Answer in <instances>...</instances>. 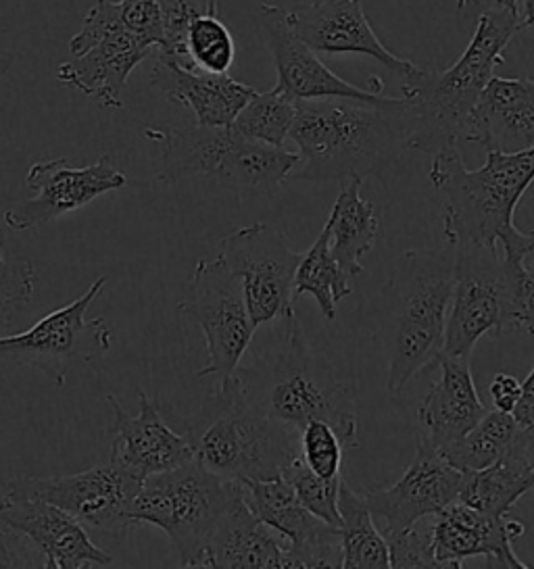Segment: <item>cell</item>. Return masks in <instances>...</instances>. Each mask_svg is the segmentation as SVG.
<instances>
[{"instance_id": "1", "label": "cell", "mask_w": 534, "mask_h": 569, "mask_svg": "<svg viewBox=\"0 0 534 569\" xmlns=\"http://www.w3.org/2000/svg\"><path fill=\"white\" fill-rule=\"evenodd\" d=\"M428 178L443 202L449 247H497L514 261L534 251L533 230L522 232L514 223L517 202L534 182V147L488 151L478 169H467L457 147H449L434 152Z\"/></svg>"}, {"instance_id": "2", "label": "cell", "mask_w": 534, "mask_h": 569, "mask_svg": "<svg viewBox=\"0 0 534 569\" xmlns=\"http://www.w3.org/2000/svg\"><path fill=\"white\" fill-rule=\"evenodd\" d=\"M290 138L299 163L288 180L347 182L380 176L407 149L405 99L297 101Z\"/></svg>"}, {"instance_id": "3", "label": "cell", "mask_w": 534, "mask_h": 569, "mask_svg": "<svg viewBox=\"0 0 534 569\" xmlns=\"http://www.w3.org/2000/svg\"><path fill=\"white\" fill-rule=\"evenodd\" d=\"M520 30L516 9L495 4L478 19L476 32L453 68H416L400 78L409 151L434 154L469 138L478 99Z\"/></svg>"}, {"instance_id": "4", "label": "cell", "mask_w": 534, "mask_h": 569, "mask_svg": "<svg viewBox=\"0 0 534 569\" xmlns=\"http://www.w3.org/2000/svg\"><path fill=\"white\" fill-rule=\"evenodd\" d=\"M238 382L249 401L267 418L297 432L312 421L330 423L345 449L359 447L355 390L333 363L309 342L299 318H284L276 351L245 369H236Z\"/></svg>"}, {"instance_id": "5", "label": "cell", "mask_w": 534, "mask_h": 569, "mask_svg": "<svg viewBox=\"0 0 534 569\" xmlns=\"http://www.w3.org/2000/svg\"><path fill=\"white\" fill-rule=\"evenodd\" d=\"M453 290V252L405 251L380 290L386 386L400 395L417 373L436 368L445 345Z\"/></svg>"}, {"instance_id": "6", "label": "cell", "mask_w": 534, "mask_h": 569, "mask_svg": "<svg viewBox=\"0 0 534 569\" xmlns=\"http://www.w3.org/2000/svg\"><path fill=\"white\" fill-rule=\"evenodd\" d=\"M195 461L233 482L280 478L299 455V435L255 407L238 376L221 380L216 392L186 421Z\"/></svg>"}, {"instance_id": "7", "label": "cell", "mask_w": 534, "mask_h": 569, "mask_svg": "<svg viewBox=\"0 0 534 569\" xmlns=\"http://www.w3.org/2000/svg\"><path fill=\"white\" fill-rule=\"evenodd\" d=\"M145 136L161 147L157 180L178 184L195 176L214 178L236 199L269 197L297 168L299 154L280 147H269L226 128H152Z\"/></svg>"}, {"instance_id": "8", "label": "cell", "mask_w": 534, "mask_h": 569, "mask_svg": "<svg viewBox=\"0 0 534 569\" xmlns=\"http://www.w3.org/2000/svg\"><path fill=\"white\" fill-rule=\"evenodd\" d=\"M238 495V482L190 461L147 478L134 497L130 518L134 526L164 530L182 568H207L211 540Z\"/></svg>"}, {"instance_id": "9", "label": "cell", "mask_w": 534, "mask_h": 569, "mask_svg": "<svg viewBox=\"0 0 534 569\" xmlns=\"http://www.w3.org/2000/svg\"><path fill=\"white\" fill-rule=\"evenodd\" d=\"M512 261L497 247L453 249V290L443 355L472 359L483 336L510 330Z\"/></svg>"}, {"instance_id": "10", "label": "cell", "mask_w": 534, "mask_h": 569, "mask_svg": "<svg viewBox=\"0 0 534 569\" xmlns=\"http://www.w3.org/2000/svg\"><path fill=\"white\" fill-rule=\"evenodd\" d=\"M107 276L95 280L76 301L38 319L21 335L0 336V366L40 369L57 386L66 385L69 371L102 359L113 349V336L102 318L86 319Z\"/></svg>"}, {"instance_id": "11", "label": "cell", "mask_w": 534, "mask_h": 569, "mask_svg": "<svg viewBox=\"0 0 534 569\" xmlns=\"http://www.w3.org/2000/svg\"><path fill=\"white\" fill-rule=\"evenodd\" d=\"M69 52L73 59L57 69L59 82L95 99L102 109H121L128 78L149 49L126 30L119 2L97 0L82 30L69 40Z\"/></svg>"}, {"instance_id": "12", "label": "cell", "mask_w": 534, "mask_h": 569, "mask_svg": "<svg viewBox=\"0 0 534 569\" xmlns=\"http://www.w3.org/2000/svg\"><path fill=\"white\" fill-rule=\"evenodd\" d=\"M190 284V299L180 302L178 311L195 319L205 335L207 363L197 376L228 380L240 368L257 332L243 286L221 257L200 259Z\"/></svg>"}, {"instance_id": "13", "label": "cell", "mask_w": 534, "mask_h": 569, "mask_svg": "<svg viewBox=\"0 0 534 569\" xmlns=\"http://www.w3.org/2000/svg\"><path fill=\"white\" fill-rule=\"evenodd\" d=\"M221 261L243 286L250 321L261 328L295 313V273L303 252L269 223H253L221 238Z\"/></svg>"}, {"instance_id": "14", "label": "cell", "mask_w": 534, "mask_h": 569, "mask_svg": "<svg viewBox=\"0 0 534 569\" xmlns=\"http://www.w3.org/2000/svg\"><path fill=\"white\" fill-rule=\"evenodd\" d=\"M140 486L142 480L109 457L105 463L73 476L16 478L7 485V490L40 497L57 505L83 526L116 536L136 528L130 509Z\"/></svg>"}, {"instance_id": "15", "label": "cell", "mask_w": 534, "mask_h": 569, "mask_svg": "<svg viewBox=\"0 0 534 569\" xmlns=\"http://www.w3.org/2000/svg\"><path fill=\"white\" fill-rule=\"evenodd\" d=\"M126 186L128 178L111 157H100L86 168H73L67 159L38 161L26 176V188L36 197L7 209L2 219L13 232H28Z\"/></svg>"}, {"instance_id": "16", "label": "cell", "mask_w": 534, "mask_h": 569, "mask_svg": "<svg viewBox=\"0 0 534 569\" xmlns=\"http://www.w3.org/2000/svg\"><path fill=\"white\" fill-rule=\"evenodd\" d=\"M238 485L255 518L286 542L293 569L343 566L340 530L307 511L284 476Z\"/></svg>"}, {"instance_id": "17", "label": "cell", "mask_w": 534, "mask_h": 569, "mask_svg": "<svg viewBox=\"0 0 534 569\" xmlns=\"http://www.w3.org/2000/svg\"><path fill=\"white\" fill-rule=\"evenodd\" d=\"M462 480L464 473L419 435L416 457L399 482L383 490H367L364 499L372 516L383 521V535H399L419 519L433 518L457 502Z\"/></svg>"}, {"instance_id": "18", "label": "cell", "mask_w": 534, "mask_h": 569, "mask_svg": "<svg viewBox=\"0 0 534 569\" xmlns=\"http://www.w3.org/2000/svg\"><path fill=\"white\" fill-rule=\"evenodd\" d=\"M0 526L21 536L40 555L44 568H107L113 557L102 551L83 523L40 497L9 492L0 499Z\"/></svg>"}, {"instance_id": "19", "label": "cell", "mask_w": 534, "mask_h": 569, "mask_svg": "<svg viewBox=\"0 0 534 569\" xmlns=\"http://www.w3.org/2000/svg\"><path fill=\"white\" fill-rule=\"evenodd\" d=\"M257 16L261 23V34L278 71L276 88H280L290 99H353L364 102H384L388 99L367 88L349 84L326 68V63L317 59V52L312 51L297 36L290 21V11L280 4L259 2Z\"/></svg>"}, {"instance_id": "20", "label": "cell", "mask_w": 534, "mask_h": 569, "mask_svg": "<svg viewBox=\"0 0 534 569\" xmlns=\"http://www.w3.org/2000/svg\"><path fill=\"white\" fill-rule=\"evenodd\" d=\"M526 535L516 519L491 518L453 502L431 518V549L438 569L464 568L466 559L483 557L484 568L531 569L516 552L514 542Z\"/></svg>"}, {"instance_id": "21", "label": "cell", "mask_w": 534, "mask_h": 569, "mask_svg": "<svg viewBox=\"0 0 534 569\" xmlns=\"http://www.w3.org/2000/svg\"><path fill=\"white\" fill-rule=\"evenodd\" d=\"M290 21L300 40L317 54H366L400 78L417 68L384 47L369 26L364 0H307L290 11Z\"/></svg>"}, {"instance_id": "22", "label": "cell", "mask_w": 534, "mask_h": 569, "mask_svg": "<svg viewBox=\"0 0 534 569\" xmlns=\"http://www.w3.org/2000/svg\"><path fill=\"white\" fill-rule=\"evenodd\" d=\"M138 413L130 416L116 397H109V405L116 416V436L111 455L138 480L180 468L195 461V452L184 435H176L161 418L155 399L142 388H136Z\"/></svg>"}, {"instance_id": "23", "label": "cell", "mask_w": 534, "mask_h": 569, "mask_svg": "<svg viewBox=\"0 0 534 569\" xmlns=\"http://www.w3.org/2000/svg\"><path fill=\"white\" fill-rule=\"evenodd\" d=\"M155 86L167 101L188 109L199 126L226 128L257 92L228 73H209L202 69H186L157 57L150 73Z\"/></svg>"}, {"instance_id": "24", "label": "cell", "mask_w": 534, "mask_h": 569, "mask_svg": "<svg viewBox=\"0 0 534 569\" xmlns=\"http://www.w3.org/2000/svg\"><path fill=\"white\" fill-rule=\"evenodd\" d=\"M436 366L441 380L424 397L417 419L422 436L441 452L467 435L484 418L486 407L478 397L469 359L441 355Z\"/></svg>"}, {"instance_id": "25", "label": "cell", "mask_w": 534, "mask_h": 569, "mask_svg": "<svg viewBox=\"0 0 534 569\" xmlns=\"http://www.w3.org/2000/svg\"><path fill=\"white\" fill-rule=\"evenodd\" d=\"M467 142L484 151L517 152L534 147V80L493 76L472 116Z\"/></svg>"}, {"instance_id": "26", "label": "cell", "mask_w": 534, "mask_h": 569, "mask_svg": "<svg viewBox=\"0 0 534 569\" xmlns=\"http://www.w3.org/2000/svg\"><path fill=\"white\" fill-rule=\"evenodd\" d=\"M207 568L288 569L293 561L283 538L255 518L238 495L211 540Z\"/></svg>"}, {"instance_id": "27", "label": "cell", "mask_w": 534, "mask_h": 569, "mask_svg": "<svg viewBox=\"0 0 534 569\" xmlns=\"http://www.w3.org/2000/svg\"><path fill=\"white\" fill-rule=\"evenodd\" d=\"M526 451L528 445H522L500 461L464 473L457 502L491 518H505L526 492L534 490V463Z\"/></svg>"}, {"instance_id": "28", "label": "cell", "mask_w": 534, "mask_h": 569, "mask_svg": "<svg viewBox=\"0 0 534 569\" xmlns=\"http://www.w3.org/2000/svg\"><path fill=\"white\" fill-rule=\"evenodd\" d=\"M362 184L364 180L359 178L347 180L328 213L330 252L350 278L364 271V257L372 251L380 232L374 204L362 199Z\"/></svg>"}, {"instance_id": "29", "label": "cell", "mask_w": 534, "mask_h": 569, "mask_svg": "<svg viewBox=\"0 0 534 569\" xmlns=\"http://www.w3.org/2000/svg\"><path fill=\"white\" fill-rule=\"evenodd\" d=\"M533 442L534 436L526 432L512 413L495 409L486 411L484 418L467 435L441 451V455L453 468L467 473L500 461L503 455L516 447H531Z\"/></svg>"}, {"instance_id": "30", "label": "cell", "mask_w": 534, "mask_h": 569, "mask_svg": "<svg viewBox=\"0 0 534 569\" xmlns=\"http://www.w3.org/2000/svg\"><path fill=\"white\" fill-rule=\"evenodd\" d=\"M338 513H340V549L345 569H388L390 552L383 532L376 528L374 516L367 507L364 495L350 488L343 478L338 490Z\"/></svg>"}, {"instance_id": "31", "label": "cell", "mask_w": 534, "mask_h": 569, "mask_svg": "<svg viewBox=\"0 0 534 569\" xmlns=\"http://www.w3.org/2000/svg\"><path fill=\"white\" fill-rule=\"evenodd\" d=\"M350 280L353 278L338 266L330 252V221L326 219L312 249L300 257L295 273V299L303 295L314 297L317 307L322 309V316L333 321L338 302L345 301L353 292Z\"/></svg>"}, {"instance_id": "32", "label": "cell", "mask_w": 534, "mask_h": 569, "mask_svg": "<svg viewBox=\"0 0 534 569\" xmlns=\"http://www.w3.org/2000/svg\"><path fill=\"white\" fill-rule=\"evenodd\" d=\"M295 118L297 101L274 86L267 92H255L250 97L234 119L233 128L250 140L283 149L284 142L290 138Z\"/></svg>"}, {"instance_id": "33", "label": "cell", "mask_w": 534, "mask_h": 569, "mask_svg": "<svg viewBox=\"0 0 534 569\" xmlns=\"http://www.w3.org/2000/svg\"><path fill=\"white\" fill-rule=\"evenodd\" d=\"M192 66L209 73H228L234 66L236 44L226 23L214 11H199L190 19L186 36Z\"/></svg>"}, {"instance_id": "34", "label": "cell", "mask_w": 534, "mask_h": 569, "mask_svg": "<svg viewBox=\"0 0 534 569\" xmlns=\"http://www.w3.org/2000/svg\"><path fill=\"white\" fill-rule=\"evenodd\" d=\"M293 486L300 505L312 511L316 518L330 523V526H340V513H338V490H340V480L338 478H322L317 476L314 469L305 463V459L299 455L293 457V461L286 466L283 473Z\"/></svg>"}, {"instance_id": "35", "label": "cell", "mask_w": 534, "mask_h": 569, "mask_svg": "<svg viewBox=\"0 0 534 569\" xmlns=\"http://www.w3.org/2000/svg\"><path fill=\"white\" fill-rule=\"evenodd\" d=\"M36 278L32 261L7 251V242L0 236V335L9 330L17 313L32 302Z\"/></svg>"}, {"instance_id": "36", "label": "cell", "mask_w": 534, "mask_h": 569, "mask_svg": "<svg viewBox=\"0 0 534 569\" xmlns=\"http://www.w3.org/2000/svg\"><path fill=\"white\" fill-rule=\"evenodd\" d=\"M300 457L305 463L316 471L322 478H338L343 476V452L345 447L333 426L312 419L299 432Z\"/></svg>"}, {"instance_id": "37", "label": "cell", "mask_w": 534, "mask_h": 569, "mask_svg": "<svg viewBox=\"0 0 534 569\" xmlns=\"http://www.w3.org/2000/svg\"><path fill=\"white\" fill-rule=\"evenodd\" d=\"M390 552V568L438 569L431 549V518L419 519L399 535L384 536Z\"/></svg>"}, {"instance_id": "38", "label": "cell", "mask_w": 534, "mask_h": 569, "mask_svg": "<svg viewBox=\"0 0 534 569\" xmlns=\"http://www.w3.org/2000/svg\"><path fill=\"white\" fill-rule=\"evenodd\" d=\"M121 21L126 30L145 47L159 49L164 44V7L161 0H121Z\"/></svg>"}, {"instance_id": "39", "label": "cell", "mask_w": 534, "mask_h": 569, "mask_svg": "<svg viewBox=\"0 0 534 569\" xmlns=\"http://www.w3.org/2000/svg\"><path fill=\"white\" fill-rule=\"evenodd\" d=\"M512 261V309L510 330L534 336V251L522 261Z\"/></svg>"}, {"instance_id": "40", "label": "cell", "mask_w": 534, "mask_h": 569, "mask_svg": "<svg viewBox=\"0 0 534 569\" xmlns=\"http://www.w3.org/2000/svg\"><path fill=\"white\" fill-rule=\"evenodd\" d=\"M488 395L495 402V409L514 413L517 401L522 397V382L517 380L516 376L501 371L488 386Z\"/></svg>"}, {"instance_id": "41", "label": "cell", "mask_w": 534, "mask_h": 569, "mask_svg": "<svg viewBox=\"0 0 534 569\" xmlns=\"http://www.w3.org/2000/svg\"><path fill=\"white\" fill-rule=\"evenodd\" d=\"M517 423L534 436V368L526 380L522 382V397L517 401L516 409L512 413Z\"/></svg>"}, {"instance_id": "42", "label": "cell", "mask_w": 534, "mask_h": 569, "mask_svg": "<svg viewBox=\"0 0 534 569\" xmlns=\"http://www.w3.org/2000/svg\"><path fill=\"white\" fill-rule=\"evenodd\" d=\"M512 4L520 18V28L522 30L534 28V0H512Z\"/></svg>"}, {"instance_id": "43", "label": "cell", "mask_w": 534, "mask_h": 569, "mask_svg": "<svg viewBox=\"0 0 534 569\" xmlns=\"http://www.w3.org/2000/svg\"><path fill=\"white\" fill-rule=\"evenodd\" d=\"M13 63H16V52L7 47L4 30H0V78L7 76V71L13 68Z\"/></svg>"}, {"instance_id": "44", "label": "cell", "mask_w": 534, "mask_h": 569, "mask_svg": "<svg viewBox=\"0 0 534 569\" xmlns=\"http://www.w3.org/2000/svg\"><path fill=\"white\" fill-rule=\"evenodd\" d=\"M495 4H505V7H514L512 0H495Z\"/></svg>"}, {"instance_id": "45", "label": "cell", "mask_w": 534, "mask_h": 569, "mask_svg": "<svg viewBox=\"0 0 534 569\" xmlns=\"http://www.w3.org/2000/svg\"><path fill=\"white\" fill-rule=\"evenodd\" d=\"M466 2L467 0H457V7H459V9H464V7H466ZM476 2H478V0H476Z\"/></svg>"}, {"instance_id": "46", "label": "cell", "mask_w": 534, "mask_h": 569, "mask_svg": "<svg viewBox=\"0 0 534 569\" xmlns=\"http://www.w3.org/2000/svg\"><path fill=\"white\" fill-rule=\"evenodd\" d=\"M533 234H534V228H533Z\"/></svg>"}]
</instances>
